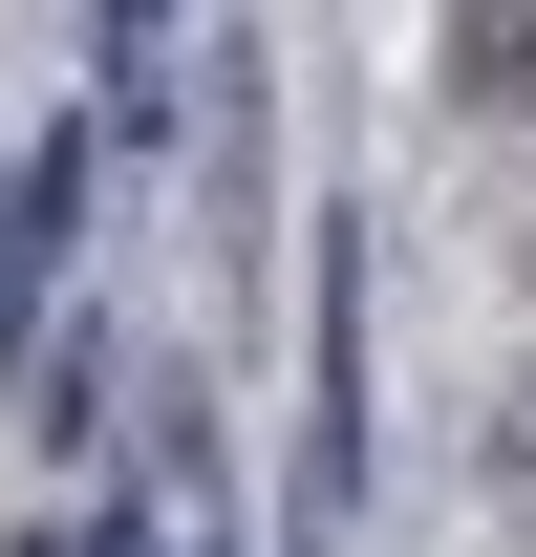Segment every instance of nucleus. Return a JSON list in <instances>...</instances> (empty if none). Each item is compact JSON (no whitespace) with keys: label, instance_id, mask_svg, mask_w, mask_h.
<instances>
[{"label":"nucleus","instance_id":"obj_1","mask_svg":"<svg viewBox=\"0 0 536 557\" xmlns=\"http://www.w3.org/2000/svg\"><path fill=\"white\" fill-rule=\"evenodd\" d=\"M22 429H44V450H108V344H86V300L22 322Z\"/></svg>","mask_w":536,"mask_h":557},{"label":"nucleus","instance_id":"obj_2","mask_svg":"<svg viewBox=\"0 0 536 557\" xmlns=\"http://www.w3.org/2000/svg\"><path fill=\"white\" fill-rule=\"evenodd\" d=\"M86 44H108V129H150L172 86H150V44H172V0H86Z\"/></svg>","mask_w":536,"mask_h":557},{"label":"nucleus","instance_id":"obj_3","mask_svg":"<svg viewBox=\"0 0 536 557\" xmlns=\"http://www.w3.org/2000/svg\"><path fill=\"white\" fill-rule=\"evenodd\" d=\"M0 557H65V536H0Z\"/></svg>","mask_w":536,"mask_h":557}]
</instances>
